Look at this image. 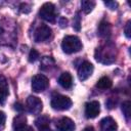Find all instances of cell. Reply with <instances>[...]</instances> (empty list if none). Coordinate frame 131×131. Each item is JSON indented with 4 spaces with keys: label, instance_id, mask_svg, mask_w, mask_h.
Returning <instances> with one entry per match:
<instances>
[{
    "label": "cell",
    "instance_id": "obj_17",
    "mask_svg": "<svg viewBox=\"0 0 131 131\" xmlns=\"http://www.w3.org/2000/svg\"><path fill=\"white\" fill-rule=\"evenodd\" d=\"M94 6H95V2H94V1H90V0H83V1H81L82 10H83L85 13L91 12L92 9L94 8Z\"/></svg>",
    "mask_w": 131,
    "mask_h": 131
},
{
    "label": "cell",
    "instance_id": "obj_24",
    "mask_svg": "<svg viewBox=\"0 0 131 131\" xmlns=\"http://www.w3.org/2000/svg\"><path fill=\"white\" fill-rule=\"evenodd\" d=\"M14 131H33V128L28 126V125H25V126H21V127H18V128H15Z\"/></svg>",
    "mask_w": 131,
    "mask_h": 131
},
{
    "label": "cell",
    "instance_id": "obj_6",
    "mask_svg": "<svg viewBox=\"0 0 131 131\" xmlns=\"http://www.w3.org/2000/svg\"><path fill=\"white\" fill-rule=\"evenodd\" d=\"M27 108H28L29 113H31L33 115H38L41 113V111L43 108V103L39 97L31 95L27 99Z\"/></svg>",
    "mask_w": 131,
    "mask_h": 131
},
{
    "label": "cell",
    "instance_id": "obj_9",
    "mask_svg": "<svg viewBox=\"0 0 131 131\" xmlns=\"http://www.w3.org/2000/svg\"><path fill=\"white\" fill-rule=\"evenodd\" d=\"M100 112V104L98 101L93 100L85 104V116L88 119H94Z\"/></svg>",
    "mask_w": 131,
    "mask_h": 131
},
{
    "label": "cell",
    "instance_id": "obj_5",
    "mask_svg": "<svg viewBox=\"0 0 131 131\" xmlns=\"http://www.w3.org/2000/svg\"><path fill=\"white\" fill-rule=\"evenodd\" d=\"M48 85H49L48 78L42 74L36 75L32 79V89H33V91H35L37 93L44 91L48 87Z\"/></svg>",
    "mask_w": 131,
    "mask_h": 131
},
{
    "label": "cell",
    "instance_id": "obj_7",
    "mask_svg": "<svg viewBox=\"0 0 131 131\" xmlns=\"http://www.w3.org/2000/svg\"><path fill=\"white\" fill-rule=\"evenodd\" d=\"M51 34H52V30L48 26L41 25L36 29L34 34V39L36 42H44L51 37Z\"/></svg>",
    "mask_w": 131,
    "mask_h": 131
},
{
    "label": "cell",
    "instance_id": "obj_28",
    "mask_svg": "<svg viewBox=\"0 0 131 131\" xmlns=\"http://www.w3.org/2000/svg\"><path fill=\"white\" fill-rule=\"evenodd\" d=\"M83 131H94V128H93V127H91V126H88V127H86Z\"/></svg>",
    "mask_w": 131,
    "mask_h": 131
},
{
    "label": "cell",
    "instance_id": "obj_13",
    "mask_svg": "<svg viewBox=\"0 0 131 131\" xmlns=\"http://www.w3.org/2000/svg\"><path fill=\"white\" fill-rule=\"evenodd\" d=\"M8 84L5 77L0 75V103H3L8 95Z\"/></svg>",
    "mask_w": 131,
    "mask_h": 131
},
{
    "label": "cell",
    "instance_id": "obj_20",
    "mask_svg": "<svg viewBox=\"0 0 131 131\" xmlns=\"http://www.w3.org/2000/svg\"><path fill=\"white\" fill-rule=\"evenodd\" d=\"M73 28H74L76 31H80V28H81V17H80V15H79V12H77L76 15L74 16Z\"/></svg>",
    "mask_w": 131,
    "mask_h": 131
},
{
    "label": "cell",
    "instance_id": "obj_23",
    "mask_svg": "<svg viewBox=\"0 0 131 131\" xmlns=\"http://www.w3.org/2000/svg\"><path fill=\"white\" fill-rule=\"evenodd\" d=\"M104 5H106L110 9H116L118 7V3L116 1H104Z\"/></svg>",
    "mask_w": 131,
    "mask_h": 131
},
{
    "label": "cell",
    "instance_id": "obj_26",
    "mask_svg": "<svg viewBox=\"0 0 131 131\" xmlns=\"http://www.w3.org/2000/svg\"><path fill=\"white\" fill-rule=\"evenodd\" d=\"M67 24H68V19L67 18H64V17H60L59 18V25H60L61 28L67 27Z\"/></svg>",
    "mask_w": 131,
    "mask_h": 131
},
{
    "label": "cell",
    "instance_id": "obj_18",
    "mask_svg": "<svg viewBox=\"0 0 131 131\" xmlns=\"http://www.w3.org/2000/svg\"><path fill=\"white\" fill-rule=\"evenodd\" d=\"M26 122H27V118H26L25 115H17L13 119V128L15 129V128L25 126V125H27Z\"/></svg>",
    "mask_w": 131,
    "mask_h": 131
},
{
    "label": "cell",
    "instance_id": "obj_11",
    "mask_svg": "<svg viewBox=\"0 0 131 131\" xmlns=\"http://www.w3.org/2000/svg\"><path fill=\"white\" fill-rule=\"evenodd\" d=\"M118 125L112 117H105L100 121V131H117Z\"/></svg>",
    "mask_w": 131,
    "mask_h": 131
},
{
    "label": "cell",
    "instance_id": "obj_14",
    "mask_svg": "<svg viewBox=\"0 0 131 131\" xmlns=\"http://www.w3.org/2000/svg\"><path fill=\"white\" fill-rule=\"evenodd\" d=\"M49 123H50V119L48 116L46 115H42V116H39L36 121H35V125L36 127L42 131V130H45V129H48L49 128Z\"/></svg>",
    "mask_w": 131,
    "mask_h": 131
},
{
    "label": "cell",
    "instance_id": "obj_10",
    "mask_svg": "<svg viewBox=\"0 0 131 131\" xmlns=\"http://www.w3.org/2000/svg\"><path fill=\"white\" fill-rule=\"evenodd\" d=\"M75 128H76V126H75L74 121L67 117L59 119L56 123L57 131H74Z\"/></svg>",
    "mask_w": 131,
    "mask_h": 131
},
{
    "label": "cell",
    "instance_id": "obj_2",
    "mask_svg": "<svg viewBox=\"0 0 131 131\" xmlns=\"http://www.w3.org/2000/svg\"><path fill=\"white\" fill-rule=\"evenodd\" d=\"M61 48L68 54L76 53L82 49V42L77 36H66L61 42Z\"/></svg>",
    "mask_w": 131,
    "mask_h": 131
},
{
    "label": "cell",
    "instance_id": "obj_30",
    "mask_svg": "<svg viewBox=\"0 0 131 131\" xmlns=\"http://www.w3.org/2000/svg\"><path fill=\"white\" fill-rule=\"evenodd\" d=\"M2 32H3V29H2V28H1V27H0V34H1V33H2Z\"/></svg>",
    "mask_w": 131,
    "mask_h": 131
},
{
    "label": "cell",
    "instance_id": "obj_16",
    "mask_svg": "<svg viewBox=\"0 0 131 131\" xmlns=\"http://www.w3.org/2000/svg\"><path fill=\"white\" fill-rule=\"evenodd\" d=\"M112 80L108 78V77H106V76H104V77H101L98 81H97V83H96V87L97 88H99V89H102V90H104V89H108V88H111L112 87Z\"/></svg>",
    "mask_w": 131,
    "mask_h": 131
},
{
    "label": "cell",
    "instance_id": "obj_4",
    "mask_svg": "<svg viewBox=\"0 0 131 131\" xmlns=\"http://www.w3.org/2000/svg\"><path fill=\"white\" fill-rule=\"evenodd\" d=\"M72 103L73 102H72L71 98H69L68 96L57 94V95H55V96L52 97L50 104H51L52 108H54V110H57V111H66V110H69L72 106Z\"/></svg>",
    "mask_w": 131,
    "mask_h": 131
},
{
    "label": "cell",
    "instance_id": "obj_22",
    "mask_svg": "<svg viewBox=\"0 0 131 131\" xmlns=\"http://www.w3.org/2000/svg\"><path fill=\"white\" fill-rule=\"evenodd\" d=\"M124 32H125V35L127 38H130L131 37V21L128 20L126 26H125V29H124Z\"/></svg>",
    "mask_w": 131,
    "mask_h": 131
},
{
    "label": "cell",
    "instance_id": "obj_19",
    "mask_svg": "<svg viewBox=\"0 0 131 131\" xmlns=\"http://www.w3.org/2000/svg\"><path fill=\"white\" fill-rule=\"evenodd\" d=\"M130 105H131V103L128 100L123 102V104H122V112L127 120H129V118H130V107H131Z\"/></svg>",
    "mask_w": 131,
    "mask_h": 131
},
{
    "label": "cell",
    "instance_id": "obj_25",
    "mask_svg": "<svg viewBox=\"0 0 131 131\" xmlns=\"http://www.w3.org/2000/svg\"><path fill=\"white\" fill-rule=\"evenodd\" d=\"M5 119H6V117H5V114H4L2 111H0V128L4 126V123H5Z\"/></svg>",
    "mask_w": 131,
    "mask_h": 131
},
{
    "label": "cell",
    "instance_id": "obj_21",
    "mask_svg": "<svg viewBox=\"0 0 131 131\" xmlns=\"http://www.w3.org/2000/svg\"><path fill=\"white\" fill-rule=\"evenodd\" d=\"M38 57H39V52L36 49H31V51L29 53V61L34 62L38 59Z\"/></svg>",
    "mask_w": 131,
    "mask_h": 131
},
{
    "label": "cell",
    "instance_id": "obj_27",
    "mask_svg": "<svg viewBox=\"0 0 131 131\" xmlns=\"http://www.w3.org/2000/svg\"><path fill=\"white\" fill-rule=\"evenodd\" d=\"M14 110H16L18 112H23L24 111V106L19 102H16V103H14Z\"/></svg>",
    "mask_w": 131,
    "mask_h": 131
},
{
    "label": "cell",
    "instance_id": "obj_12",
    "mask_svg": "<svg viewBox=\"0 0 131 131\" xmlns=\"http://www.w3.org/2000/svg\"><path fill=\"white\" fill-rule=\"evenodd\" d=\"M58 84L64 88V89H69L72 87V84H73V78L71 76V74L69 72H64L62 73L59 78H58Z\"/></svg>",
    "mask_w": 131,
    "mask_h": 131
},
{
    "label": "cell",
    "instance_id": "obj_29",
    "mask_svg": "<svg viewBox=\"0 0 131 131\" xmlns=\"http://www.w3.org/2000/svg\"><path fill=\"white\" fill-rule=\"evenodd\" d=\"M42 131H51V130L48 128V129H45V130H42Z\"/></svg>",
    "mask_w": 131,
    "mask_h": 131
},
{
    "label": "cell",
    "instance_id": "obj_8",
    "mask_svg": "<svg viewBox=\"0 0 131 131\" xmlns=\"http://www.w3.org/2000/svg\"><path fill=\"white\" fill-rule=\"evenodd\" d=\"M93 64L89 61H84L80 64L78 69V77L81 81L87 80L93 73Z\"/></svg>",
    "mask_w": 131,
    "mask_h": 131
},
{
    "label": "cell",
    "instance_id": "obj_1",
    "mask_svg": "<svg viewBox=\"0 0 131 131\" xmlns=\"http://www.w3.org/2000/svg\"><path fill=\"white\" fill-rule=\"evenodd\" d=\"M116 47L113 43H106L105 45L98 47L95 50V59L98 62L110 64L116 60Z\"/></svg>",
    "mask_w": 131,
    "mask_h": 131
},
{
    "label": "cell",
    "instance_id": "obj_3",
    "mask_svg": "<svg viewBox=\"0 0 131 131\" xmlns=\"http://www.w3.org/2000/svg\"><path fill=\"white\" fill-rule=\"evenodd\" d=\"M39 15L41 18H43L44 20L48 23H54L56 18V12H55L54 5L50 2L44 3L39 10Z\"/></svg>",
    "mask_w": 131,
    "mask_h": 131
},
{
    "label": "cell",
    "instance_id": "obj_15",
    "mask_svg": "<svg viewBox=\"0 0 131 131\" xmlns=\"http://www.w3.org/2000/svg\"><path fill=\"white\" fill-rule=\"evenodd\" d=\"M112 33L111 25L106 21H101L98 26V35L101 38H108Z\"/></svg>",
    "mask_w": 131,
    "mask_h": 131
}]
</instances>
